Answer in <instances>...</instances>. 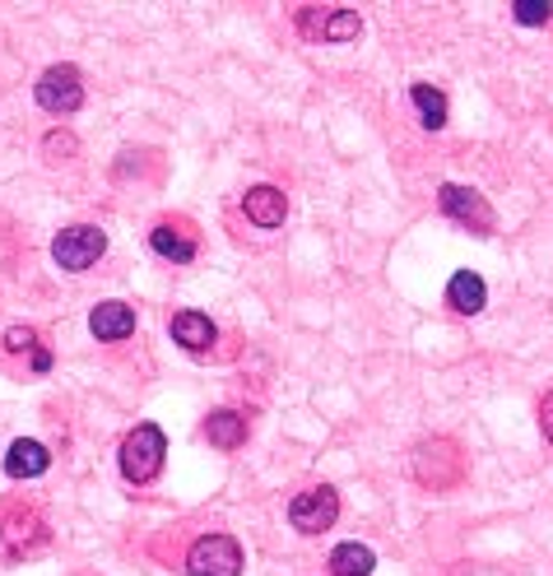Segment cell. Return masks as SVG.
I'll use <instances>...</instances> for the list:
<instances>
[{
    "instance_id": "6da1fadb",
    "label": "cell",
    "mask_w": 553,
    "mask_h": 576,
    "mask_svg": "<svg viewBox=\"0 0 553 576\" xmlns=\"http://www.w3.org/2000/svg\"><path fill=\"white\" fill-rule=\"evenodd\" d=\"M163 456H168V441H163V428L159 424H140L121 441V474L130 483H149L153 474L163 470Z\"/></svg>"
},
{
    "instance_id": "7a4b0ae2",
    "label": "cell",
    "mask_w": 553,
    "mask_h": 576,
    "mask_svg": "<svg viewBox=\"0 0 553 576\" xmlns=\"http://www.w3.org/2000/svg\"><path fill=\"white\" fill-rule=\"evenodd\" d=\"M191 576H242V544L233 535H205L191 544Z\"/></svg>"
},
{
    "instance_id": "4fadbf2b",
    "label": "cell",
    "mask_w": 553,
    "mask_h": 576,
    "mask_svg": "<svg viewBox=\"0 0 553 576\" xmlns=\"http://www.w3.org/2000/svg\"><path fill=\"white\" fill-rule=\"evenodd\" d=\"M205 437H210V447L233 451V447H242V441H247V418L233 414V409H219V414H210Z\"/></svg>"
},
{
    "instance_id": "9c48e42d",
    "label": "cell",
    "mask_w": 553,
    "mask_h": 576,
    "mask_svg": "<svg viewBox=\"0 0 553 576\" xmlns=\"http://www.w3.org/2000/svg\"><path fill=\"white\" fill-rule=\"evenodd\" d=\"M242 210H247V218L256 228H279L284 214H289V201H284V191H275V186H252Z\"/></svg>"
},
{
    "instance_id": "7c38bea8",
    "label": "cell",
    "mask_w": 553,
    "mask_h": 576,
    "mask_svg": "<svg viewBox=\"0 0 553 576\" xmlns=\"http://www.w3.org/2000/svg\"><path fill=\"white\" fill-rule=\"evenodd\" d=\"M172 340L182 344V349H191V353H205L214 344V326L201 312H177L172 317Z\"/></svg>"
},
{
    "instance_id": "5b68a950",
    "label": "cell",
    "mask_w": 553,
    "mask_h": 576,
    "mask_svg": "<svg viewBox=\"0 0 553 576\" xmlns=\"http://www.w3.org/2000/svg\"><path fill=\"white\" fill-rule=\"evenodd\" d=\"M437 201H442V214L456 218V224H466L470 233H479V237H489V233H493V210H489V201H483L479 191L447 182Z\"/></svg>"
},
{
    "instance_id": "8fae6325",
    "label": "cell",
    "mask_w": 553,
    "mask_h": 576,
    "mask_svg": "<svg viewBox=\"0 0 553 576\" xmlns=\"http://www.w3.org/2000/svg\"><path fill=\"white\" fill-rule=\"evenodd\" d=\"M47 465H52V456L42 441H14L10 456H6V470L14 479H38V474H47Z\"/></svg>"
},
{
    "instance_id": "ba28073f",
    "label": "cell",
    "mask_w": 553,
    "mask_h": 576,
    "mask_svg": "<svg viewBox=\"0 0 553 576\" xmlns=\"http://www.w3.org/2000/svg\"><path fill=\"white\" fill-rule=\"evenodd\" d=\"M88 330H94L98 340H126L130 330H136V307H126V302H98L94 312H88Z\"/></svg>"
},
{
    "instance_id": "d6986e66",
    "label": "cell",
    "mask_w": 553,
    "mask_h": 576,
    "mask_svg": "<svg viewBox=\"0 0 553 576\" xmlns=\"http://www.w3.org/2000/svg\"><path fill=\"white\" fill-rule=\"evenodd\" d=\"M540 428H544V437L553 441V391L544 395V405H540Z\"/></svg>"
},
{
    "instance_id": "5bb4252c",
    "label": "cell",
    "mask_w": 553,
    "mask_h": 576,
    "mask_svg": "<svg viewBox=\"0 0 553 576\" xmlns=\"http://www.w3.org/2000/svg\"><path fill=\"white\" fill-rule=\"evenodd\" d=\"M149 247L159 252L163 260H177V265H187V260H195V242L182 233V228H172V224H159L149 233Z\"/></svg>"
},
{
    "instance_id": "3957f363",
    "label": "cell",
    "mask_w": 553,
    "mask_h": 576,
    "mask_svg": "<svg viewBox=\"0 0 553 576\" xmlns=\"http://www.w3.org/2000/svg\"><path fill=\"white\" fill-rule=\"evenodd\" d=\"M103 252H107V233L94 228V224H75L52 242V256H56L61 270H88Z\"/></svg>"
},
{
    "instance_id": "ffe728a7",
    "label": "cell",
    "mask_w": 553,
    "mask_h": 576,
    "mask_svg": "<svg viewBox=\"0 0 553 576\" xmlns=\"http://www.w3.org/2000/svg\"><path fill=\"white\" fill-rule=\"evenodd\" d=\"M33 367H38V372H47V367H52V353H42V349H33Z\"/></svg>"
},
{
    "instance_id": "e0dca14e",
    "label": "cell",
    "mask_w": 553,
    "mask_h": 576,
    "mask_svg": "<svg viewBox=\"0 0 553 576\" xmlns=\"http://www.w3.org/2000/svg\"><path fill=\"white\" fill-rule=\"evenodd\" d=\"M512 14H517V24H549L553 6H549V0H517Z\"/></svg>"
},
{
    "instance_id": "8992f818",
    "label": "cell",
    "mask_w": 553,
    "mask_h": 576,
    "mask_svg": "<svg viewBox=\"0 0 553 576\" xmlns=\"http://www.w3.org/2000/svg\"><path fill=\"white\" fill-rule=\"evenodd\" d=\"M38 103L47 107V113H75L84 103V84H79V71L75 65H52L47 75L38 79Z\"/></svg>"
},
{
    "instance_id": "ac0fdd59",
    "label": "cell",
    "mask_w": 553,
    "mask_h": 576,
    "mask_svg": "<svg viewBox=\"0 0 553 576\" xmlns=\"http://www.w3.org/2000/svg\"><path fill=\"white\" fill-rule=\"evenodd\" d=\"M6 349L10 353H33L38 349V335L29 326H14V330H6Z\"/></svg>"
},
{
    "instance_id": "30bf717a",
    "label": "cell",
    "mask_w": 553,
    "mask_h": 576,
    "mask_svg": "<svg viewBox=\"0 0 553 576\" xmlns=\"http://www.w3.org/2000/svg\"><path fill=\"white\" fill-rule=\"evenodd\" d=\"M447 302H451V312L475 317V312H483V302H489V288H483V279L475 270H456L447 284Z\"/></svg>"
},
{
    "instance_id": "52a82bcc",
    "label": "cell",
    "mask_w": 553,
    "mask_h": 576,
    "mask_svg": "<svg viewBox=\"0 0 553 576\" xmlns=\"http://www.w3.org/2000/svg\"><path fill=\"white\" fill-rule=\"evenodd\" d=\"M302 33H312V38H326V42H353L363 33V19L353 14V10H302Z\"/></svg>"
},
{
    "instance_id": "9a60e30c",
    "label": "cell",
    "mask_w": 553,
    "mask_h": 576,
    "mask_svg": "<svg viewBox=\"0 0 553 576\" xmlns=\"http://www.w3.org/2000/svg\"><path fill=\"white\" fill-rule=\"evenodd\" d=\"M372 567H377V558H372L368 544H340L330 553V572L336 576H372Z\"/></svg>"
},
{
    "instance_id": "2e32d148",
    "label": "cell",
    "mask_w": 553,
    "mask_h": 576,
    "mask_svg": "<svg viewBox=\"0 0 553 576\" xmlns=\"http://www.w3.org/2000/svg\"><path fill=\"white\" fill-rule=\"evenodd\" d=\"M410 98H414L418 117H424L428 130H442V126H447V98H442V88H433V84H414Z\"/></svg>"
},
{
    "instance_id": "277c9868",
    "label": "cell",
    "mask_w": 553,
    "mask_h": 576,
    "mask_svg": "<svg viewBox=\"0 0 553 576\" xmlns=\"http://www.w3.org/2000/svg\"><path fill=\"white\" fill-rule=\"evenodd\" d=\"M289 521H294V530H302V535H321V530H330L340 521V498H336V489H307V493H298L294 502H289Z\"/></svg>"
}]
</instances>
